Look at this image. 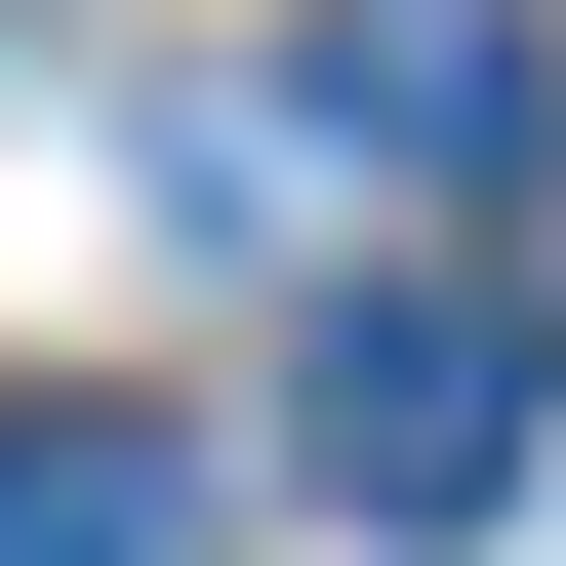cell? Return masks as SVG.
Listing matches in <instances>:
<instances>
[{"label": "cell", "instance_id": "2", "mask_svg": "<svg viewBox=\"0 0 566 566\" xmlns=\"http://www.w3.org/2000/svg\"><path fill=\"white\" fill-rule=\"evenodd\" d=\"M163 485H202L163 405H0V566H163Z\"/></svg>", "mask_w": 566, "mask_h": 566}, {"label": "cell", "instance_id": "3", "mask_svg": "<svg viewBox=\"0 0 566 566\" xmlns=\"http://www.w3.org/2000/svg\"><path fill=\"white\" fill-rule=\"evenodd\" d=\"M324 122H405V163H485V122H526V41H485V0H365V41H324Z\"/></svg>", "mask_w": 566, "mask_h": 566}, {"label": "cell", "instance_id": "1", "mask_svg": "<svg viewBox=\"0 0 566 566\" xmlns=\"http://www.w3.org/2000/svg\"><path fill=\"white\" fill-rule=\"evenodd\" d=\"M283 446H324V526H485L526 485V283H324Z\"/></svg>", "mask_w": 566, "mask_h": 566}]
</instances>
